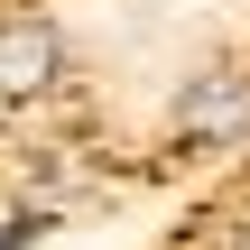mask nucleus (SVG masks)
I'll list each match as a JSON object with an SVG mask.
<instances>
[{"mask_svg": "<svg viewBox=\"0 0 250 250\" xmlns=\"http://www.w3.org/2000/svg\"><path fill=\"white\" fill-rule=\"evenodd\" d=\"M37 232H46V213H19V223L0 232V250H28V241H37Z\"/></svg>", "mask_w": 250, "mask_h": 250, "instance_id": "7ed1b4c3", "label": "nucleus"}, {"mask_svg": "<svg viewBox=\"0 0 250 250\" xmlns=\"http://www.w3.org/2000/svg\"><path fill=\"white\" fill-rule=\"evenodd\" d=\"M56 74H65V37H56V19H37V9L0 19V102H37Z\"/></svg>", "mask_w": 250, "mask_h": 250, "instance_id": "f03ea898", "label": "nucleus"}, {"mask_svg": "<svg viewBox=\"0 0 250 250\" xmlns=\"http://www.w3.org/2000/svg\"><path fill=\"white\" fill-rule=\"evenodd\" d=\"M176 139L186 148H241L250 139V65H204V74H186V93H176Z\"/></svg>", "mask_w": 250, "mask_h": 250, "instance_id": "f257e3e1", "label": "nucleus"}]
</instances>
